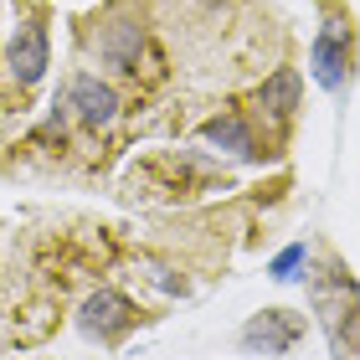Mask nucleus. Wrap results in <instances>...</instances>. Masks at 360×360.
<instances>
[{
	"label": "nucleus",
	"mask_w": 360,
	"mask_h": 360,
	"mask_svg": "<svg viewBox=\"0 0 360 360\" xmlns=\"http://www.w3.org/2000/svg\"><path fill=\"white\" fill-rule=\"evenodd\" d=\"M319 11H324V26H319L314 46H309V68H314V83L324 93H340L355 68V21L335 0H319Z\"/></svg>",
	"instance_id": "nucleus-1"
},
{
	"label": "nucleus",
	"mask_w": 360,
	"mask_h": 360,
	"mask_svg": "<svg viewBox=\"0 0 360 360\" xmlns=\"http://www.w3.org/2000/svg\"><path fill=\"white\" fill-rule=\"evenodd\" d=\"M77 324H83V335L113 345V340L129 335V324H134V304H129L119 288H98V293L83 299V309H77Z\"/></svg>",
	"instance_id": "nucleus-2"
},
{
	"label": "nucleus",
	"mask_w": 360,
	"mask_h": 360,
	"mask_svg": "<svg viewBox=\"0 0 360 360\" xmlns=\"http://www.w3.org/2000/svg\"><path fill=\"white\" fill-rule=\"evenodd\" d=\"M299 340H304V314H293V309H263L242 324V345L263 355H288Z\"/></svg>",
	"instance_id": "nucleus-3"
},
{
	"label": "nucleus",
	"mask_w": 360,
	"mask_h": 360,
	"mask_svg": "<svg viewBox=\"0 0 360 360\" xmlns=\"http://www.w3.org/2000/svg\"><path fill=\"white\" fill-rule=\"evenodd\" d=\"M93 46H98V62H103V68L129 72L139 62V52H144V15H119V11H113L108 21L98 26Z\"/></svg>",
	"instance_id": "nucleus-4"
},
{
	"label": "nucleus",
	"mask_w": 360,
	"mask_h": 360,
	"mask_svg": "<svg viewBox=\"0 0 360 360\" xmlns=\"http://www.w3.org/2000/svg\"><path fill=\"white\" fill-rule=\"evenodd\" d=\"M46 62H52V41H46V26L41 21H21L15 26V37L6 46V68L15 83H41V72H46Z\"/></svg>",
	"instance_id": "nucleus-5"
},
{
	"label": "nucleus",
	"mask_w": 360,
	"mask_h": 360,
	"mask_svg": "<svg viewBox=\"0 0 360 360\" xmlns=\"http://www.w3.org/2000/svg\"><path fill=\"white\" fill-rule=\"evenodd\" d=\"M68 108H77V119H83L88 129H108L113 119H119V93H113L108 83H98L93 72H77L68 83Z\"/></svg>",
	"instance_id": "nucleus-6"
},
{
	"label": "nucleus",
	"mask_w": 360,
	"mask_h": 360,
	"mask_svg": "<svg viewBox=\"0 0 360 360\" xmlns=\"http://www.w3.org/2000/svg\"><path fill=\"white\" fill-rule=\"evenodd\" d=\"M201 139L217 144V150H226V155H237V160H257V155H263V150H257L252 124L242 119V113H217V119H206L201 124Z\"/></svg>",
	"instance_id": "nucleus-7"
},
{
	"label": "nucleus",
	"mask_w": 360,
	"mask_h": 360,
	"mask_svg": "<svg viewBox=\"0 0 360 360\" xmlns=\"http://www.w3.org/2000/svg\"><path fill=\"white\" fill-rule=\"evenodd\" d=\"M299 98H304V77L293 68H278L263 88H257V108L273 113V119H293L299 113Z\"/></svg>",
	"instance_id": "nucleus-8"
},
{
	"label": "nucleus",
	"mask_w": 360,
	"mask_h": 360,
	"mask_svg": "<svg viewBox=\"0 0 360 360\" xmlns=\"http://www.w3.org/2000/svg\"><path fill=\"white\" fill-rule=\"evenodd\" d=\"M304 268H309V248H304V242L283 248V252H278L273 263H268V273L278 278V283H293V278H304Z\"/></svg>",
	"instance_id": "nucleus-9"
}]
</instances>
